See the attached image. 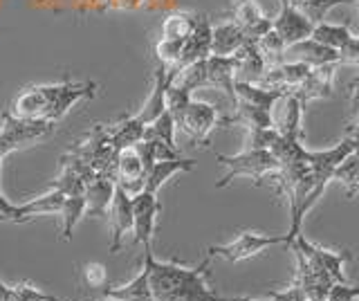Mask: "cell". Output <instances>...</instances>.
<instances>
[{
	"instance_id": "obj_4",
	"label": "cell",
	"mask_w": 359,
	"mask_h": 301,
	"mask_svg": "<svg viewBox=\"0 0 359 301\" xmlns=\"http://www.w3.org/2000/svg\"><path fill=\"white\" fill-rule=\"evenodd\" d=\"M173 121H175V128H180L184 135H189L198 147H205V144H209L213 128L220 126V113L213 104L191 99V102L173 117Z\"/></svg>"
},
{
	"instance_id": "obj_10",
	"label": "cell",
	"mask_w": 359,
	"mask_h": 301,
	"mask_svg": "<svg viewBox=\"0 0 359 301\" xmlns=\"http://www.w3.org/2000/svg\"><path fill=\"white\" fill-rule=\"evenodd\" d=\"M310 65L301 63V61H283L278 65H272L263 72V76L258 79V86L269 88V91H280V93H290L294 91L297 86L306 81V76L310 74Z\"/></svg>"
},
{
	"instance_id": "obj_18",
	"label": "cell",
	"mask_w": 359,
	"mask_h": 301,
	"mask_svg": "<svg viewBox=\"0 0 359 301\" xmlns=\"http://www.w3.org/2000/svg\"><path fill=\"white\" fill-rule=\"evenodd\" d=\"M283 61H301L308 63L310 68H317V65H325V63H339V52L328 46H321L319 41H314L310 36L294 43V46H287Z\"/></svg>"
},
{
	"instance_id": "obj_26",
	"label": "cell",
	"mask_w": 359,
	"mask_h": 301,
	"mask_svg": "<svg viewBox=\"0 0 359 301\" xmlns=\"http://www.w3.org/2000/svg\"><path fill=\"white\" fill-rule=\"evenodd\" d=\"M104 295H110L121 301H153L151 283H149V270L142 265V272L130 279L128 283L117 286V288H104Z\"/></svg>"
},
{
	"instance_id": "obj_31",
	"label": "cell",
	"mask_w": 359,
	"mask_h": 301,
	"mask_svg": "<svg viewBox=\"0 0 359 301\" xmlns=\"http://www.w3.org/2000/svg\"><path fill=\"white\" fill-rule=\"evenodd\" d=\"M287 3L299 9V12L310 18L314 25L323 23V18L328 16V12L337 5H355V0H287Z\"/></svg>"
},
{
	"instance_id": "obj_28",
	"label": "cell",
	"mask_w": 359,
	"mask_h": 301,
	"mask_svg": "<svg viewBox=\"0 0 359 301\" xmlns=\"http://www.w3.org/2000/svg\"><path fill=\"white\" fill-rule=\"evenodd\" d=\"M332 180H337L344 187L348 198L359 196V147L348 155L339 166H337Z\"/></svg>"
},
{
	"instance_id": "obj_24",
	"label": "cell",
	"mask_w": 359,
	"mask_h": 301,
	"mask_svg": "<svg viewBox=\"0 0 359 301\" xmlns=\"http://www.w3.org/2000/svg\"><path fill=\"white\" fill-rule=\"evenodd\" d=\"M207 272H209V265L202 267L196 276H191L184 286H180L175 293H171L162 301H227V297H220L209 288Z\"/></svg>"
},
{
	"instance_id": "obj_1",
	"label": "cell",
	"mask_w": 359,
	"mask_h": 301,
	"mask_svg": "<svg viewBox=\"0 0 359 301\" xmlns=\"http://www.w3.org/2000/svg\"><path fill=\"white\" fill-rule=\"evenodd\" d=\"M216 160L227 166L220 180L216 182V189H222L231 185L236 178H252L256 185H261V180H272V175L278 171V160L274 158L272 151L265 149H245L238 155H216Z\"/></svg>"
},
{
	"instance_id": "obj_14",
	"label": "cell",
	"mask_w": 359,
	"mask_h": 301,
	"mask_svg": "<svg viewBox=\"0 0 359 301\" xmlns=\"http://www.w3.org/2000/svg\"><path fill=\"white\" fill-rule=\"evenodd\" d=\"M211 23L205 14H198V23H196V29L191 32V36L184 41L182 46V54H180V61L175 65V74L180 70H184L187 65L196 63V61H202L211 57Z\"/></svg>"
},
{
	"instance_id": "obj_3",
	"label": "cell",
	"mask_w": 359,
	"mask_h": 301,
	"mask_svg": "<svg viewBox=\"0 0 359 301\" xmlns=\"http://www.w3.org/2000/svg\"><path fill=\"white\" fill-rule=\"evenodd\" d=\"M39 88L45 99L43 119L56 124V121L70 113V108L81 102V99H95L99 86L95 81H61V83L39 86Z\"/></svg>"
},
{
	"instance_id": "obj_35",
	"label": "cell",
	"mask_w": 359,
	"mask_h": 301,
	"mask_svg": "<svg viewBox=\"0 0 359 301\" xmlns=\"http://www.w3.org/2000/svg\"><path fill=\"white\" fill-rule=\"evenodd\" d=\"M184 41H173V39H160L155 46V57L157 63L164 65L168 70H175V65L180 61V54H182Z\"/></svg>"
},
{
	"instance_id": "obj_21",
	"label": "cell",
	"mask_w": 359,
	"mask_h": 301,
	"mask_svg": "<svg viewBox=\"0 0 359 301\" xmlns=\"http://www.w3.org/2000/svg\"><path fill=\"white\" fill-rule=\"evenodd\" d=\"M233 63H236V81H245V83H258V79L267 70L261 52L256 48V41L252 39L233 54Z\"/></svg>"
},
{
	"instance_id": "obj_8",
	"label": "cell",
	"mask_w": 359,
	"mask_h": 301,
	"mask_svg": "<svg viewBox=\"0 0 359 301\" xmlns=\"http://www.w3.org/2000/svg\"><path fill=\"white\" fill-rule=\"evenodd\" d=\"M108 222H110V254L121 250L123 236L133 229V198L117 185L112 194V203L108 207Z\"/></svg>"
},
{
	"instance_id": "obj_30",
	"label": "cell",
	"mask_w": 359,
	"mask_h": 301,
	"mask_svg": "<svg viewBox=\"0 0 359 301\" xmlns=\"http://www.w3.org/2000/svg\"><path fill=\"white\" fill-rule=\"evenodd\" d=\"M63 216V229H61V239L63 241H72V232L76 227V222L86 216V192L83 194H72L65 196V203L61 209Z\"/></svg>"
},
{
	"instance_id": "obj_45",
	"label": "cell",
	"mask_w": 359,
	"mask_h": 301,
	"mask_svg": "<svg viewBox=\"0 0 359 301\" xmlns=\"http://www.w3.org/2000/svg\"><path fill=\"white\" fill-rule=\"evenodd\" d=\"M9 153H14V147H11V144H9V140L3 135V131H0V160H3V158H7V155Z\"/></svg>"
},
{
	"instance_id": "obj_15",
	"label": "cell",
	"mask_w": 359,
	"mask_h": 301,
	"mask_svg": "<svg viewBox=\"0 0 359 301\" xmlns=\"http://www.w3.org/2000/svg\"><path fill=\"white\" fill-rule=\"evenodd\" d=\"M207 81L205 88H213V91H220L227 95L231 108H236L238 99H236V63L233 57H207Z\"/></svg>"
},
{
	"instance_id": "obj_32",
	"label": "cell",
	"mask_w": 359,
	"mask_h": 301,
	"mask_svg": "<svg viewBox=\"0 0 359 301\" xmlns=\"http://www.w3.org/2000/svg\"><path fill=\"white\" fill-rule=\"evenodd\" d=\"M314 41H319L321 46H328L332 50L339 52L348 41L353 39L351 34V29H348L346 25H332V23H317L312 29V34H310Z\"/></svg>"
},
{
	"instance_id": "obj_23",
	"label": "cell",
	"mask_w": 359,
	"mask_h": 301,
	"mask_svg": "<svg viewBox=\"0 0 359 301\" xmlns=\"http://www.w3.org/2000/svg\"><path fill=\"white\" fill-rule=\"evenodd\" d=\"M250 41L245 32L229 20V23H220L211 29V54L213 57H233L245 43Z\"/></svg>"
},
{
	"instance_id": "obj_29",
	"label": "cell",
	"mask_w": 359,
	"mask_h": 301,
	"mask_svg": "<svg viewBox=\"0 0 359 301\" xmlns=\"http://www.w3.org/2000/svg\"><path fill=\"white\" fill-rule=\"evenodd\" d=\"M198 14H187V12H175L168 14L162 23V39H173V41H187L191 32L196 29Z\"/></svg>"
},
{
	"instance_id": "obj_39",
	"label": "cell",
	"mask_w": 359,
	"mask_h": 301,
	"mask_svg": "<svg viewBox=\"0 0 359 301\" xmlns=\"http://www.w3.org/2000/svg\"><path fill=\"white\" fill-rule=\"evenodd\" d=\"M267 299L269 301H306V293H303L297 283H290L283 290H269Z\"/></svg>"
},
{
	"instance_id": "obj_43",
	"label": "cell",
	"mask_w": 359,
	"mask_h": 301,
	"mask_svg": "<svg viewBox=\"0 0 359 301\" xmlns=\"http://www.w3.org/2000/svg\"><path fill=\"white\" fill-rule=\"evenodd\" d=\"M0 301H16V295H14V288L7 286L3 279H0Z\"/></svg>"
},
{
	"instance_id": "obj_22",
	"label": "cell",
	"mask_w": 359,
	"mask_h": 301,
	"mask_svg": "<svg viewBox=\"0 0 359 301\" xmlns=\"http://www.w3.org/2000/svg\"><path fill=\"white\" fill-rule=\"evenodd\" d=\"M196 166L194 160H187V158H173V160H162V162H155L149 171L144 175V192H151L157 194L160 189L171 180L175 173H182V171H191Z\"/></svg>"
},
{
	"instance_id": "obj_34",
	"label": "cell",
	"mask_w": 359,
	"mask_h": 301,
	"mask_svg": "<svg viewBox=\"0 0 359 301\" xmlns=\"http://www.w3.org/2000/svg\"><path fill=\"white\" fill-rule=\"evenodd\" d=\"M144 138H153V140H160L164 142L166 147L175 149V121H173V115L164 110V113L153 119L149 126H146V133Z\"/></svg>"
},
{
	"instance_id": "obj_44",
	"label": "cell",
	"mask_w": 359,
	"mask_h": 301,
	"mask_svg": "<svg viewBox=\"0 0 359 301\" xmlns=\"http://www.w3.org/2000/svg\"><path fill=\"white\" fill-rule=\"evenodd\" d=\"M346 138H353V140L359 144V117L348 121V126H346Z\"/></svg>"
},
{
	"instance_id": "obj_36",
	"label": "cell",
	"mask_w": 359,
	"mask_h": 301,
	"mask_svg": "<svg viewBox=\"0 0 359 301\" xmlns=\"http://www.w3.org/2000/svg\"><path fill=\"white\" fill-rule=\"evenodd\" d=\"M83 281L88 288H99V290H104L108 286V270H106V265L104 263H86L83 265Z\"/></svg>"
},
{
	"instance_id": "obj_42",
	"label": "cell",
	"mask_w": 359,
	"mask_h": 301,
	"mask_svg": "<svg viewBox=\"0 0 359 301\" xmlns=\"http://www.w3.org/2000/svg\"><path fill=\"white\" fill-rule=\"evenodd\" d=\"M14 211H16V205L14 203H9V200L5 198L3 194V189H0V220H9L14 218Z\"/></svg>"
},
{
	"instance_id": "obj_12",
	"label": "cell",
	"mask_w": 359,
	"mask_h": 301,
	"mask_svg": "<svg viewBox=\"0 0 359 301\" xmlns=\"http://www.w3.org/2000/svg\"><path fill=\"white\" fill-rule=\"evenodd\" d=\"M337 65L339 63L317 65V68L310 70L306 81H303L301 86H297L294 91H290L299 99L303 108H306V104L312 102V99H328L332 95V81H334V74H337Z\"/></svg>"
},
{
	"instance_id": "obj_46",
	"label": "cell",
	"mask_w": 359,
	"mask_h": 301,
	"mask_svg": "<svg viewBox=\"0 0 359 301\" xmlns=\"http://www.w3.org/2000/svg\"><path fill=\"white\" fill-rule=\"evenodd\" d=\"M227 301H258V299H250V297H233V299H227ZM269 301V299H267Z\"/></svg>"
},
{
	"instance_id": "obj_40",
	"label": "cell",
	"mask_w": 359,
	"mask_h": 301,
	"mask_svg": "<svg viewBox=\"0 0 359 301\" xmlns=\"http://www.w3.org/2000/svg\"><path fill=\"white\" fill-rule=\"evenodd\" d=\"M346 97H348V121L359 117V76L346 83Z\"/></svg>"
},
{
	"instance_id": "obj_6",
	"label": "cell",
	"mask_w": 359,
	"mask_h": 301,
	"mask_svg": "<svg viewBox=\"0 0 359 301\" xmlns=\"http://www.w3.org/2000/svg\"><path fill=\"white\" fill-rule=\"evenodd\" d=\"M133 198V243L142 245L144 250H151V243L155 236V220L160 214V200L157 194L140 192L130 196Z\"/></svg>"
},
{
	"instance_id": "obj_5",
	"label": "cell",
	"mask_w": 359,
	"mask_h": 301,
	"mask_svg": "<svg viewBox=\"0 0 359 301\" xmlns=\"http://www.w3.org/2000/svg\"><path fill=\"white\" fill-rule=\"evenodd\" d=\"M3 135L9 140V144L14 147V151L32 147V144H39L45 138H50L54 133V121L48 119H22L11 113L3 115Z\"/></svg>"
},
{
	"instance_id": "obj_7",
	"label": "cell",
	"mask_w": 359,
	"mask_h": 301,
	"mask_svg": "<svg viewBox=\"0 0 359 301\" xmlns=\"http://www.w3.org/2000/svg\"><path fill=\"white\" fill-rule=\"evenodd\" d=\"M290 245H297V248L308 256V259H312L314 263H317L319 267H323L325 274H328L334 283H339V281H346V272H344V265L346 261H351L353 256L348 250L344 252H337V250H325L321 248V245H314L310 241H306V236L299 232L294 239H292ZM287 245V248H290Z\"/></svg>"
},
{
	"instance_id": "obj_33",
	"label": "cell",
	"mask_w": 359,
	"mask_h": 301,
	"mask_svg": "<svg viewBox=\"0 0 359 301\" xmlns=\"http://www.w3.org/2000/svg\"><path fill=\"white\" fill-rule=\"evenodd\" d=\"M256 48L261 52V57L265 61L267 68H272V65H278L283 63V57H285V43L280 39L274 29L265 32L261 39H256Z\"/></svg>"
},
{
	"instance_id": "obj_20",
	"label": "cell",
	"mask_w": 359,
	"mask_h": 301,
	"mask_svg": "<svg viewBox=\"0 0 359 301\" xmlns=\"http://www.w3.org/2000/svg\"><path fill=\"white\" fill-rule=\"evenodd\" d=\"M117 182L112 178L97 173L93 180L86 185V214L88 216H104L108 214V207L112 203Z\"/></svg>"
},
{
	"instance_id": "obj_37",
	"label": "cell",
	"mask_w": 359,
	"mask_h": 301,
	"mask_svg": "<svg viewBox=\"0 0 359 301\" xmlns=\"http://www.w3.org/2000/svg\"><path fill=\"white\" fill-rule=\"evenodd\" d=\"M11 288H14L16 301H61L59 297L43 293V290L34 288L32 283H25V281H22V283H16V286H11Z\"/></svg>"
},
{
	"instance_id": "obj_9",
	"label": "cell",
	"mask_w": 359,
	"mask_h": 301,
	"mask_svg": "<svg viewBox=\"0 0 359 301\" xmlns=\"http://www.w3.org/2000/svg\"><path fill=\"white\" fill-rule=\"evenodd\" d=\"M272 29L283 39L285 46H294V43L303 39H310L314 23L310 18L303 16L299 9L292 7L287 0H280V12L272 20Z\"/></svg>"
},
{
	"instance_id": "obj_2",
	"label": "cell",
	"mask_w": 359,
	"mask_h": 301,
	"mask_svg": "<svg viewBox=\"0 0 359 301\" xmlns=\"http://www.w3.org/2000/svg\"><path fill=\"white\" fill-rule=\"evenodd\" d=\"M297 234L290 232L287 234H258V232H241L231 243L224 245H211L207 250L211 259H224L227 263H241L252 259V256L263 254L269 248H276V245H290L292 239Z\"/></svg>"
},
{
	"instance_id": "obj_13",
	"label": "cell",
	"mask_w": 359,
	"mask_h": 301,
	"mask_svg": "<svg viewBox=\"0 0 359 301\" xmlns=\"http://www.w3.org/2000/svg\"><path fill=\"white\" fill-rule=\"evenodd\" d=\"M144 175H146V166L140 151L135 147L121 149L117 153V185L128 196H135L144 192Z\"/></svg>"
},
{
	"instance_id": "obj_41",
	"label": "cell",
	"mask_w": 359,
	"mask_h": 301,
	"mask_svg": "<svg viewBox=\"0 0 359 301\" xmlns=\"http://www.w3.org/2000/svg\"><path fill=\"white\" fill-rule=\"evenodd\" d=\"M339 63H351V65H359V39L353 36L346 46L339 50Z\"/></svg>"
},
{
	"instance_id": "obj_11",
	"label": "cell",
	"mask_w": 359,
	"mask_h": 301,
	"mask_svg": "<svg viewBox=\"0 0 359 301\" xmlns=\"http://www.w3.org/2000/svg\"><path fill=\"white\" fill-rule=\"evenodd\" d=\"M274 128L283 138L303 140V106L292 93H283L272 110Z\"/></svg>"
},
{
	"instance_id": "obj_38",
	"label": "cell",
	"mask_w": 359,
	"mask_h": 301,
	"mask_svg": "<svg viewBox=\"0 0 359 301\" xmlns=\"http://www.w3.org/2000/svg\"><path fill=\"white\" fill-rule=\"evenodd\" d=\"M357 295H359V286H348L346 281H339L328 288L325 301H353Z\"/></svg>"
},
{
	"instance_id": "obj_17",
	"label": "cell",
	"mask_w": 359,
	"mask_h": 301,
	"mask_svg": "<svg viewBox=\"0 0 359 301\" xmlns=\"http://www.w3.org/2000/svg\"><path fill=\"white\" fill-rule=\"evenodd\" d=\"M233 23L238 25L247 39H261L265 32L272 29V18H269L254 0H236L233 5Z\"/></svg>"
},
{
	"instance_id": "obj_16",
	"label": "cell",
	"mask_w": 359,
	"mask_h": 301,
	"mask_svg": "<svg viewBox=\"0 0 359 301\" xmlns=\"http://www.w3.org/2000/svg\"><path fill=\"white\" fill-rule=\"evenodd\" d=\"M175 76L177 74L173 70H168V68H164V65L157 63L155 74H153V91H151L149 99L144 102L142 110L137 113V117L144 121L146 126H149L153 119H157L166 110V88L175 81Z\"/></svg>"
},
{
	"instance_id": "obj_25",
	"label": "cell",
	"mask_w": 359,
	"mask_h": 301,
	"mask_svg": "<svg viewBox=\"0 0 359 301\" xmlns=\"http://www.w3.org/2000/svg\"><path fill=\"white\" fill-rule=\"evenodd\" d=\"M110 142L117 151L135 147L137 142L144 140L146 124L137 115H121L117 124H110Z\"/></svg>"
},
{
	"instance_id": "obj_19",
	"label": "cell",
	"mask_w": 359,
	"mask_h": 301,
	"mask_svg": "<svg viewBox=\"0 0 359 301\" xmlns=\"http://www.w3.org/2000/svg\"><path fill=\"white\" fill-rule=\"evenodd\" d=\"M63 203H65V194L52 187L48 194L29 200V203L16 205V211H14V218H11V222H18V225H20V222H27L29 218H36V216H43V214H61Z\"/></svg>"
},
{
	"instance_id": "obj_27",
	"label": "cell",
	"mask_w": 359,
	"mask_h": 301,
	"mask_svg": "<svg viewBox=\"0 0 359 301\" xmlns=\"http://www.w3.org/2000/svg\"><path fill=\"white\" fill-rule=\"evenodd\" d=\"M233 91L238 102H247L265 110H274V104L280 99V95H283L280 91H269V88H263L258 83H245V81H236Z\"/></svg>"
}]
</instances>
